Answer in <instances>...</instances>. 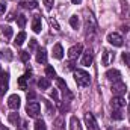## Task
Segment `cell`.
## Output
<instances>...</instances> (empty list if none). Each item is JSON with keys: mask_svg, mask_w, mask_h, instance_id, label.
<instances>
[{"mask_svg": "<svg viewBox=\"0 0 130 130\" xmlns=\"http://www.w3.org/2000/svg\"><path fill=\"white\" fill-rule=\"evenodd\" d=\"M74 80L80 88H86L91 83V76L85 70H76L74 71Z\"/></svg>", "mask_w": 130, "mask_h": 130, "instance_id": "obj_1", "label": "cell"}, {"mask_svg": "<svg viewBox=\"0 0 130 130\" xmlns=\"http://www.w3.org/2000/svg\"><path fill=\"white\" fill-rule=\"evenodd\" d=\"M85 29H86L88 33L95 32V29H97V21H95V18L92 17V14H88V15H86V18H85Z\"/></svg>", "mask_w": 130, "mask_h": 130, "instance_id": "obj_2", "label": "cell"}, {"mask_svg": "<svg viewBox=\"0 0 130 130\" xmlns=\"http://www.w3.org/2000/svg\"><path fill=\"white\" fill-rule=\"evenodd\" d=\"M126 89H127V86H126V83L121 82V80L113 82V85H112V92H113V95L121 97L123 94H126Z\"/></svg>", "mask_w": 130, "mask_h": 130, "instance_id": "obj_3", "label": "cell"}, {"mask_svg": "<svg viewBox=\"0 0 130 130\" xmlns=\"http://www.w3.org/2000/svg\"><path fill=\"white\" fill-rule=\"evenodd\" d=\"M26 112L29 117H36L39 112H41V106L38 101H29L27 103V107H26Z\"/></svg>", "mask_w": 130, "mask_h": 130, "instance_id": "obj_4", "label": "cell"}, {"mask_svg": "<svg viewBox=\"0 0 130 130\" xmlns=\"http://www.w3.org/2000/svg\"><path fill=\"white\" fill-rule=\"evenodd\" d=\"M9 86V74L8 73H0V95H5Z\"/></svg>", "mask_w": 130, "mask_h": 130, "instance_id": "obj_5", "label": "cell"}, {"mask_svg": "<svg viewBox=\"0 0 130 130\" xmlns=\"http://www.w3.org/2000/svg\"><path fill=\"white\" fill-rule=\"evenodd\" d=\"M85 124L89 130H98V124H97V120L92 113H85Z\"/></svg>", "mask_w": 130, "mask_h": 130, "instance_id": "obj_6", "label": "cell"}, {"mask_svg": "<svg viewBox=\"0 0 130 130\" xmlns=\"http://www.w3.org/2000/svg\"><path fill=\"white\" fill-rule=\"evenodd\" d=\"M107 41L113 45V47H121L123 45V36L120 33H109L107 35Z\"/></svg>", "mask_w": 130, "mask_h": 130, "instance_id": "obj_7", "label": "cell"}, {"mask_svg": "<svg viewBox=\"0 0 130 130\" xmlns=\"http://www.w3.org/2000/svg\"><path fill=\"white\" fill-rule=\"evenodd\" d=\"M113 58H115V55H113L110 50L104 48L103 53H101V64L104 65V67H107V65H110V62L113 61Z\"/></svg>", "mask_w": 130, "mask_h": 130, "instance_id": "obj_8", "label": "cell"}, {"mask_svg": "<svg viewBox=\"0 0 130 130\" xmlns=\"http://www.w3.org/2000/svg\"><path fill=\"white\" fill-rule=\"evenodd\" d=\"M82 48H83V47H82V44H77V45H73V47H71V48L68 50V53H67V55H68V58H70L71 61H74V59H77V58L80 56V53H82Z\"/></svg>", "mask_w": 130, "mask_h": 130, "instance_id": "obj_9", "label": "cell"}, {"mask_svg": "<svg viewBox=\"0 0 130 130\" xmlns=\"http://www.w3.org/2000/svg\"><path fill=\"white\" fill-rule=\"evenodd\" d=\"M110 106H112V109L113 110H121L124 106H126V100L123 97H113L112 100H110Z\"/></svg>", "mask_w": 130, "mask_h": 130, "instance_id": "obj_10", "label": "cell"}, {"mask_svg": "<svg viewBox=\"0 0 130 130\" xmlns=\"http://www.w3.org/2000/svg\"><path fill=\"white\" fill-rule=\"evenodd\" d=\"M92 61H94V53H92V50H86L85 53H83V58H82V65H85V67H88V65L92 64Z\"/></svg>", "mask_w": 130, "mask_h": 130, "instance_id": "obj_11", "label": "cell"}, {"mask_svg": "<svg viewBox=\"0 0 130 130\" xmlns=\"http://www.w3.org/2000/svg\"><path fill=\"white\" fill-rule=\"evenodd\" d=\"M8 106H9L11 109H14V110H17V109L20 107V97H18L17 94H14V95H11V97L8 98Z\"/></svg>", "mask_w": 130, "mask_h": 130, "instance_id": "obj_12", "label": "cell"}, {"mask_svg": "<svg viewBox=\"0 0 130 130\" xmlns=\"http://www.w3.org/2000/svg\"><path fill=\"white\" fill-rule=\"evenodd\" d=\"M41 26H42V20H41V15H33L32 20V29L35 33L41 32Z\"/></svg>", "mask_w": 130, "mask_h": 130, "instance_id": "obj_13", "label": "cell"}, {"mask_svg": "<svg viewBox=\"0 0 130 130\" xmlns=\"http://www.w3.org/2000/svg\"><path fill=\"white\" fill-rule=\"evenodd\" d=\"M106 77L110 80V82H118L120 80V77H121V73L118 71V70H107V73H106Z\"/></svg>", "mask_w": 130, "mask_h": 130, "instance_id": "obj_14", "label": "cell"}, {"mask_svg": "<svg viewBox=\"0 0 130 130\" xmlns=\"http://www.w3.org/2000/svg\"><path fill=\"white\" fill-rule=\"evenodd\" d=\"M36 62L38 64H45L47 62V52L45 48H39L36 53Z\"/></svg>", "mask_w": 130, "mask_h": 130, "instance_id": "obj_15", "label": "cell"}, {"mask_svg": "<svg viewBox=\"0 0 130 130\" xmlns=\"http://www.w3.org/2000/svg\"><path fill=\"white\" fill-rule=\"evenodd\" d=\"M53 56L56 59H62L64 58V48H62L61 44H55L53 45Z\"/></svg>", "mask_w": 130, "mask_h": 130, "instance_id": "obj_16", "label": "cell"}, {"mask_svg": "<svg viewBox=\"0 0 130 130\" xmlns=\"http://www.w3.org/2000/svg\"><path fill=\"white\" fill-rule=\"evenodd\" d=\"M38 88H39L41 91L48 89V88H50V80H48L47 77H41V79L38 80Z\"/></svg>", "mask_w": 130, "mask_h": 130, "instance_id": "obj_17", "label": "cell"}, {"mask_svg": "<svg viewBox=\"0 0 130 130\" xmlns=\"http://www.w3.org/2000/svg\"><path fill=\"white\" fill-rule=\"evenodd\" d=\"M70 129L71 130H82L80 121H79L77 117H71V120H70Z\"/></svg>", "mask_w": 130, "mask_h": 130, "instance_id": "obj_18", "label": "cell"}, {"mask_svg": "<svg viewBox=\"0 0 130 130\" xmlns=\"http://www.w3.org/2000/svg\"><path fill=\"white\" fill-rule=\"evenodd\" d=\"M24 39H26V33L20 32L18 35H17V38H15V41H14V42H15V45H18V47H20V45H23Z\"/></svg>", "mask_w": 130, "mask_h": 130, "instance_id": "obj_19", "label": "cell"}, {"mask_svg": "<svg viewBox=\"0 0 130 130\" xmlns=\"http://www.w3.org/2000/svg\"><path fill=\"white\" fill-rule=\"evenodd\" d=\"M45 76H47V79H56V71H55V68L48 65V67L45 68Z\"/></svg>", "mask_w": 130, "mask_h": 130, "instance_id": "obj_20", "label": "cell"}, {"mask_svg": "<svg viewBox=\"0 0 130 130\" xmlns=\"http://www.w3.org/2000/svg\"><path fill=\"white\" fill-rule=\"evenodd\" d=\"M8 120H9V123H12L14 126H17V124L20 123V117H18V113H15V112H14V113H9V115H8Z\"/></svg>", "mask_w": 130, "mask_h": 130, "instance_id": "obj_21", "label": "cell"}, {"mask_svg": "<svg viewBox=\"0 0 130 130\" xmlns=\"http://www.w3.org/2000/svg\"><path fill=\"white\" fill-rule=\"evenodd\" d=\"M20 5L24 6V8H29V9H35V8L38 6V3H36L35 0H26V2H21Z\"/></svg>", "mask_w": 130, "mask_h": 130, "instance_id": "obj_22", "label": "cell"}, {"mask_svg": "<svg viewBox=\"0 0 130 130\" xmlns=\"http://www.w3.org/2000/svg\"><path fill=\"white\" fill-rule=\"evenodd\" d=\"M2 33H3V36H5L6 39H11V38H12V33H14V30H12V27L6 26V27H3Z\"/></svg>", "mask_w": 130, "mask_h": 130, "instance_id": "obj_23", "label": "cell"}, {"mask_svg": "<svg viewBox=\"0 0 130 130\" xmlns=\"http://www.w3.org/2000/svg\"><path fill=\"white\" fill-rule=\"evenodd\" d=\"M35 130H47V126L42 120H36L35 123Z\"/></svg>", "mask_w": 130, "mask_h": 130, "instance_id": "obj_24", "label": "cell"}, {"mask_svg": "<svg viewBox=\"0 0 130 130\" xmlns=\"http://www.w3.org/2000/svg\"><path fill=\"white\" fill-rule=\"evenodd\" d=\"M17 23H18V27H20V29H23V27L26 26V17H24L23 14H21V15H18V17H17Z\"/></svg>", "mask_w": 130, "mask_h": 130, "instance_id": "obj_25", "label": "cell"}, {"mask_svg": "<svg viewBox=\"0 0 130 130\" xmlns=\"http://www.w3.org/2000/svg\"><path fill=\"white\" fill-rule=\"evenodd\" d=\"M26 80H27L26 76H21V77L18 79V86H20L21 89H27V83H26Z\"/></svg>", "mask_w": 130, "mask_h": 130, "instance_id": "obj_26", "label": "cell"}, {"mask_svg": "<svg viewBox=\"0 0 130 130\" xmlns=\"http://www.w3.org/2000/svg\"><path fill=\"white\" fill-rule=\"evenodd\" d=\"M70 24H71V27H74V29L79 27V18H77V15H73V17L70 18Z\"/></svg>", "mask_w": 130, "mask_h": 130, "instance_id": "obj_27", "label": "cell"}, {"mask_svg": "<svg viewBox=\"0 0 130 130\" xmlns=\"http://www.w3.org/2000/svg\"><path fill=\"white\" fill-rule=\"evenodd\" d=\"M20 59H21L23 62H27V61L30 59V53H29V52H20Z\"/></svg>", "mask_w": 130, "mask_h": 130, "instance_id": "obj_28", "label": "cell"}, {"mask_svg": "<svg viewBox=\"0 0 130 130\" xmlns=\"http://www.w3.org/2000/svg\"><path fill=\"white\" fill-rule=\"evenodd\" d=\"M123 61H124L126 65L130 68V53H127V52H124V53H123Z\"/></svg>", "mask_w": 130, "mask_h": 130, "instance_id": "obj_29", "label": "cell"}, {"mask_svg": "<svg viewBox=\"0 0 130 130\" xmlns=\"http://www.w3.org/2000/svg\"><path fill=\"white\" fill-rule=\"evenodd\" d=\"M112 118H113V120H123V113H121V110H113Z\"/></svg>", "mask_w": 130, "mask_h": 130, "instance_id": "obj_30", "label": "cell"}, {"mask_svg": "<svg viewBox=\"0 0 130 130\" xmlns=\"http://www.w3.org/2000/svg\"><path fill=\"white\" fill-rule=\"evenodd\" d=\"M50 24L55 27V30H61V29H59V24H58V21H56L55 18H50Z\"/></svg>", "mask_w": 130, "mask_h": 130, "instance_id": "obj_31", "label": "cell"}, {"mask_svg": "<svg viewBox=\"0 0 130 130\" xmlns=\"http://www.w3.org/2000/svg\"><path fill=\"white\" fill-rule=\"evenodd\" d=\"M2 53H3V56H6V59H8V61H11V59H12V55H11V50H3Z\"/></svg>", "mask_w": 130, "mask_h": 130, "instance_id": "obj_32", "label": "cell"}, {"mask_svg": "<svg viewBox=\"0 0 130 130\" xmlns=\"http://www.w3.org/2000/svg\"><path fill=\"white\" fill-rule=\"evenodd\" d=\"M53 3H55V0H44V5H45V8H47V9H52Z\"/></svg>", "mask_w": 130, "mask_h": 130, "instance_id": "obj_33", "label": "cell"}, {"mask_svg": "<svg viewBox=\"0 0 130 130\" xmlns=\"http://www.w3.org/2000/svg\"><path fill=\"white\" fill-rule=\"evenodd\" d=\"M18 130H27V123H26V121H23V123H21V126L18 127Z\"/></svg>", "mask_w": 130, "mask_h": 130, "instance_id": "obj_34", "label": "cell"}, {"mask_svg": "<svg viewBox=\"0 0 130 130\" xmlns=\"http://www.w3.org/2000/svg\"><path fill=\"white\" fill-rule=\"evenodd\" d=\"M52 98H55V100H56V103H58V91H56V89H53V91H52Z\"/></svg>", "mask_w": 130, "mask_h": 130, "instance_id": "obj_35", "label": "cell"}, {"mask_svg": "<svg viewBox=\"0 0 130 130\" xmlns=\"http://www.w3.org/2000/svg\"><path fill=\"white\" fill-rule=\"evenodd\" d=\"M36 47V39H30V50H33Z\"/></svg>", "mask_w": 130, "mask_h": 130, "instance_id": "obj_36", "label": "cell"}, {"mask_svg": "<svg viewBox=\"0 0 130 130\" xmlns=\"http://www.w3.org/2000/svg\"><path fill=\"white\" fill-rule=\"evenodd\" d=\"M33 98H35V92H29V94H27V100L33 101Z\"/></svg>", "mask_w": 130, "mask_h": 130, "instance_id": "obj_37", "label": "cell"}, {"mask_svg": "<svg viewBox=\"0 0 130 130\" xmlns=\"http://www.w3.org/2000/svg\"><path fill=\"white\" fill-rule=\"evenodd\" d=\"M5 9H6V6H5L3 3H0V15H2L3 12H5Z\"/></svg>", "mask_w": 130, "mask_h": 130, "instance_id": "obj_38", "label": "cell"}, {"mask_svg": "<svg viewBox=\"0 0 130 130\" xmlns=\"http://www.w3.org/2000/svg\"><path fill=\"white\" fill-rule=\"evenodd\" d=\"M67 70H74V64H67Z\"/></svg>", "mask_w": 130, "mask_h": 130, "instance_id": "obj_39", "label": "cell"}, {"mask_svg": "<svg viewBox=\"0 0 130 130\" xmlns=\"http://www.w3.org/2000/svg\"><path fill=\"white\" fill-rule=\"evenodd\" d=\"M8 20L11 21V20H14V14H9V17H8Z\"/></svg>", "mask_w": 130, "mask_h": 130, "instance_id": "obj_40", "label": "cell"}, {"mask_svg": "<svg viewBox=\"0 0 130 130\" xmlns=\"http://www.w3.org/2000/svg\"><path fill=\"white\" fill-rule=\"evenodd\" d=\"M71 2H73V3H76V5H77V3H80V2H82V0H71Z\"/></svg>", "mask_w": 130, "mask_h": 130, "instance_id": "obj_41", "label": "cell"}, {"mask_svg": "<svg viewBox=\"0 0 130 130\" xmlns=\"http://www.w3.org/2000/svg\"><path fill=\"white\" fill-rule=\"evenodd\" d=\"M0 130H8V127H0Z\"/></svg>", "mask_w": 130, "mask_h": 130, "instance_id": "obj_42", "label": "cell"}, {"mask_svg": "<svg viewBox=\"0 0 130 130\" xmlns=\"http://www.w3.org/2000/svg\"><path fill=\"white\" fill-rule=\"evenodd\" d=\"M129 118H130V106H129Z\"/></svg>", "mask_w": 130, "mask_h": 130, "instance_id": "obj_43", "label": "cell"}, {"mask_svg": "<svg viewBox=\"0 0 130 130\" xmlns=\"http://www.w3.org/2000/svg\"><path fill=\"white\" fill-rule=\"evenodd\" d=\"M0 73H2V67H0Z\"/></svg>", "mask_w": 130, "mask_h": 130, "instance_id": "obj_44", "label": "cell"}, {"mask_svg": "<svg viewBox=\"0 0 130 130\" xmlns=\"http://www.w3.org/2000/svg\"><path fill=\"white\" fill-rule=\"evenodd\" d=\"M0 127H2V123H0Z\"/></svg>", "mask_w": 130, "mask_h": 130, "instance_id": "obj_45", "label": "cell"}]
</instances>
